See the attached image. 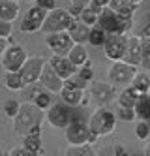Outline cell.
<instances>
[{
    "mask_svg": "<svg viewBox=\"0 0 150 156\" xmlns=\"http://www.w3.org/2000/svg\"><path fill=\"white\" fill-rule=\"evenodd\" d=\"M36 124H41V109L34 102L21 104L19 113L13 119V130H15V133L21 136V137H25Z\"/></svg>",
    "mask_w": 150,
    "mask_h": 156,
    "instance_id": "cell-1",
    "label": "cell"
},
{
    "mask_svg": "<svg viewBox=\"0 0 150 156\" xmlns=\"http://www.w3.org/2000/svg\"><path fill=\"white\" fill-rule=\"evenodd\" d=\"M98 27L107 34H128V30L131 28V17H120L107 6L98 15Z\"/></svg>",
    "mask_w": 150,
    "mask_h": 156,
    "instance_id": "cell-2",
    "label": "cell"
},
{
    "mask_svg": "<svg viewBox=\"0 0 150 156\" xmlns=\"http://www.w3.org/2000/svg\"><path fill=\"white\" fill-rule=\"evenodd\" d=\"M64 133H66V141L70 145H94L99 137L81 120H72L64 128Z\"/></svg>",
    "mask_w": 150,
    "mask_h": 156,
    "instance_id": "cell-3",
    "label": "cell"
},
{
    "mask_svg": "<svg viewBox=\"0 0 150 156\" xmlns=\"http://www.w3.org/2000/svg\"><path fill=\"white\" fill-rule=\"evenodd\" d=\"M72 15L68 9H62V8H54L51 9V12H47V15H45V21L41 25V32L43 36L47 34H54V32H62V30H68V27H70L72 23Z\"/></svg>",
    "mask_w": 150,
    "mask_h": 156,
    "instance_id": "cell-4",
    "label": "cell"
},
{
    "mask_svg": "<svg viewBox=\"0 0 150 156\" xmlns=\"http://www.w3.org/2000/svg\"><path fill=\"white\" fill-rule=\"evenodd\" d=\"M88 128L98 133V136H109V133L114 132L117 128V115L113 113V111L105 109V107H99L98 111H94V115L90 117V124Z\"/></svg>",
    "mask_w": 150,
    "mask_h": 156,
    "instance_id": "cell-5",
    "label": "cell"
},
{
    "mask_svg": "<svg viewBox=\"0 0 150 156\" xmlns=\"http://www.w3.org/2000/svg\"><path fill=\"white\" fill-rule=\"evenodd\" d=\"M28 53L26 49L21 45V43H11V45L6 47V51L0 57V62H2V68L6 72H19L23 68V64L26 62Z\"/></svg>",
    "mask_w": 150,
    "mask_h": 156,
    "instance_id": "cell-6",
    "label": "cell"
},
{
    "mask_svg": "<svg viewBox=\"0 0 150 156\" xmlns=\"http://www.w3.org/2000/svg\"><path fill=\"white\" fill-rule=\"evenodd\" d=\"M137 73V66H131L124 60H117L113 62V66L107 72V81L113 85H130L133 81V77Z\"/></svg>",
    "mask_w": 150,
    "mask_h": 156,
    "instance_id": "cell-7",
    "label": "cell"
},
{
    "mask_svg": "<svg viewBox=\"0 0 150 156\" xmlns=\"http://www.w3.org/2000/svg\"><path fill=\"white\" fill-rule=\"evenodd\" d=\"M45 43H47V47L53 51V55H58V57H66V55L70 53V49L73 47V40L68 34V30L47 34L45 36Z\"/></svg>",
    "mask_w": 150,
    "mask_h": 156,
    "instance_id": "cell-8",
    "label": "cell"
},
{
    "mask_svg": "<svg viewBox=\"0 0 150 156\" xmlns=\"http://www.w3.org/2000/svg\"><path fill=\"white\" fill-rule=\"evenodd\" d=\"M45 15H47V9H43L40 6H34V8H30L28 12L23 15L19 28L23 32H26V34L38 32L41 28V25H43V21H45Z\"/></svg>",
    "mask_w": 150,
    "mask_h": 156,
    "instance_id": "cell-9",
    "label": "cell"
},
{
    "mask_svg": "<svg viewBox=\"0 0 150 156\" xmlns=\"http://www.w3.org/2000/svg\"><path fill=\"white\" fill-rule=\"evenodd\" d=\"M126 38H128L126 34H107V40L103 43V53L109 60H122L126 51Z\"/></svg>",
    "mask_w": 150,
    "mask_h": 156,
    "instance_id": "cell-10",
    "label": "cell"
},
{
    "mask_svg": "<svg viewBox=\"0 0 150 156\" xmlns=\"http://www.w3.org/2000/svg\"><path fill=\"white\" fill-rule=\"evenodd\" d=\"M38 83L45 88V90H49L53 94H60V90L64 88V79H60L58 73L53 70V66L49 62L43 64V70H41V75H40Z\"/></svg>",
    "mask_w": 150,
    "mask_h": 156,
    "instance_id": "cell-11",
    "label": "cell"
},
{
    "mask_svg": "<svg viewBox=\"0 0 150 156\" xmlns=\"http://www.w3.org/2000/svg\"><path fill=\"white\" fill-rule=\"evenodd\" d=\"M43 64H45V60L41 57H28L26 58V62L23 64V68L19 70L23 81H25V87L32 85V83H38L41 70H43Z\"/></svg>",
    "mask_w": 150,
    "mask_h": 156,
    "instance_id": "cell-12",
    "label": "cell"
},
{
    "mask_svg": "<svg viewBox=\"0 0 150 156\" xmlns=\"http://www.w3.org/2000/svg\"><path fill=\"white\" fill-rule=\"evenodd\" d=\"M47 122L53 128H66L72 122V111L66 104H53L47 109Z\"/></svg>",
    "mask_w": 150,
    "mask_h": 156,
    "instance_id": "cell-13",
    "label": "cell"
},
{
    "mask_svg": "<svg viewBox=\"0 0 150 156\" xmlns=\"http://www.w3.org/2000/svg\"><path fill=\"white\" fill-rule=\"evenodd\" d=\"M141 58H143V40H141V36H128L126 38V51H124L122 60L139 68Z\"/></svg>",
    "mask_w": 150,
    "mask_h": 156,
    "instance_id": "cell-14",
    "label": "cell"
},
{
    "mask_svg": "<svg viewBox=\"0 0 150 156\" xmlns=\"http://www.w3.org/2000/svg\"><path fill=\"white\" fill-rule=\"evenodd\" d=\"M90 96L98 104H109L114 96V85L109 81H90Z\"/></svg>",
    "mask_w": 150,
    "mask_h": 156,
    "instance_id": "cell-15",
    "label": "cell"
},
{
    "mask_svg": "<svg viewBox=\"0 0 150 156\" xmlns=\"http://www.w3.org/2000/svg\"><path fill=\"white\" fill-rule=\"evenodd\" d=\"M23 147H25L32 156L34 154H43V143H41V124H36L25 137H23Z\"/></svg>",
    "mask_w": 150,
    "mask_h": 156,
    "instance_id": "cell-16",
    "label": "cell"
},
{
    "mask_svg": "<svg viewBox=\"0 0 150 156\" xmlns=\"http://www.w3.org/2000/svg\"><path fill=\"white\" fill-rule=\"evenodd\" d=\"M49 64L53 66V70L58 73L60 79H64V81L77 72V66H75L70 58H68V55H66V57H58V55H54V57L49 60Z\"/></svg>",
    "mask_w": 150,
    "mask_h": 156,
    "instance_id": "cell-17",
    "label": "cell"
},
{
    "mask_svg": "<svg viewBox=\"0 0 150 156\" xmlns=\"http://www.w3.org/2000/svg\"><path fill=\"white\" fill-rule=\"evenodd\" d=\"M68 34L72 36L73 43H86L88 41V34H90V27L85 25L79 17H73L70 27H68Z\"/></svg>",
    "mask_w": 150,
    "mask_h": 156,
    "instance_id": "cell-18",
    "label": "cell"
},
{
    "mask_svg": "<svg viewBox=\"0 0 150 156\" xmlns=\"http://www.w3.org/2000/svg\"><path fill=\"white\" fill-rule=\"evenodd\" d=\"M60 96H62V102L66 105H72V107L85 104V90L83 88H73V87L64 85V88L60 90Z\"/></svg>",
    "mask_w": 150,
    "mask_h": 156,
    "instance_id": "cell-19",
    "label": "cell"
},
{
    "mask_svg": "<svg viewBox=\"0 0 150 156\" xmlns=\"http://www.w3.org/2000/svg\"><path fill=\"white\" fill-rule=\"evenodd\" d=\"M139 90L133 87V85H126V88L118 94L117 102H118V107H135L137 104V98H139Z\"/></svg>",
    "mask_w": 150,
    "mask_h": 156,
    "instance_id": "cell-20",
    "label": "cell"
},
{
    "mask_svg": "<svg viewBox=\"0 0 150 156\" xmlns=\"http://www.w3.org/2000/svg\"><path fill=\"white\" fill-rule=\"evenodd\" d=\"M19 17V2L17 0H0V19L13 21Z\"/></svg>",
    "mask_w": 150,
    "mask_h": 156,
    "instance_id": "cell-21",
    "label": "cell"
},
{
    "mask_svg": "<svg viewBox=\"0 0 150 156\" xmlns=\"http://www.w3.org/2000/svg\"><path fill=\"white\" fill-rule=\"evenodd\" d=\"M68 58H70L77 68H81V66H85L86 62H90L85 43H73V47L70 49V53H68Z\"/></svg>",
    "mask_w": 150,
    "mask_h": 156,
    "instance_id": "cell-22",
    "label": "cell"
},
{
    "mask_svg": "<svg viewBox=\"0 0 150 156\" xmlns=\"http://www.w3.org/2000/svg\"><path fill=\"white\" fill-rule=\"evenodd\" d=\"M109 8L114 13H118L120 17H131L133 9H135V4L131 2V0H111Z\"/></svg>",
    "mask_w": 150,
    "mask_h": 156,
    "instance_id": "cell-23",
    "label": "cell"
},
{
    "mask_svg": "<svg viewBox=\"0 0 150 156\" xmlns=\"http://www.w3.org/2000/svg\"><path fill=\"white\" fill-rule=\"evenodd\" d=\"M135 113L141 120H150V92H143L137 98Z\"/></svg>",
    "mask_w": 150,
    "mask_h": 156,
    "instance_id": "cell-24",
    "label": "cell"
},
{
    "mask_svg": "<svg viewBox=\"0 0 150 156\" xmlns=\"http://www.w3.org/2000/svg\"><path fill=\"white\" fill-rule=\"evenodd\" d=\"M4 83H6V88H9V90H23L25 88V81H23L19 72H6Z\"/></svg>",
    "mask_w": 150,
    "mask_h": 156,
    "instance_id": "cell-25",
    "label": "cell"
},
{
    "mask_svg": "<svg viewBox=\"0 0 150 156\" xmlns=\"http://www.w3.org/2000/svg\"><path fill=\"white\" fill-rule=\"evenodd\" d=\"M105 40H107V32H105V30L99 28L98 25L90 27V34H88V41H90V45H94V47H103Z\"/></svg>",
    "mask_w": 150,
    "mask_h": 156,
    "instance_id": "cell-26",
    "label": "cell"
},
{
    "mask_svg": "<svg viewBox=\"0 0 150 156\" xmlns=\"http://www.w3.org/2000/svg\"><path fill=\"white\" fill-rule=\"evenodd\" d=\"M130 85H133L141 94L143 92H150V75L145 73V72H137L135 77H133V81Z\"/></svg>",
    "mask_w": 150,
    "mask_h": 156,
    "instance_id": "cell-27",
    "label": "cell"
},
{
    "mask_svg": "<svg viewBox=\"0 0 150 156\" xmlns=\"http://www.w3.org/2000/svg\"><path fill=\"white\" fill-rule=\"evenodd\" d=\"M98 12H96V9L94 8H90L88 4L83 8V12H81L79 13V19L81 21H83V23L85 25H88V27H94V25H98Z\"/></svg>",
    "mask_w": 150,
    "mask_h": 156,
    "instance_id": "cell-28",
    "label": "cell"
},
{
    "mask_svg": "<svg viewBox=\"0 0 150 156\" xmlns=\"http://www.w3.org/2000/svg\"><path fill=\"white\" fill-rule=\"evenodd\" d=\"M34 104H36L41 111H47L51 105H53V92H49V90H41L36 98L32 100Z\"/></svg>",
    "mask_w": 150,
    "mask_h": 156,
    "instance_id": "cell-29",
    "label": "cell"
},
{
    "mask_svg": "<svg viewBox=\"0 0 150 156\" xmlns=\"http://www.w3.org/2000/svg\"><path fill=\"white\" fill-rule=\"evenodd\" d=\"M66 154L68 156H94L90 145H70L66 149Z\"/></svg>",
    "mask_w": 150,
    "mask_h": 156,
    "instance_id": "cell-30",
    "label": "cell"
},
{
    "mask_svg": "<svg viewBox=\"0 0 150 156\" xmlns=\"http://www.w3.org/2000/svg\"><path fill=\"white\" fill-rule=\"evenodd\" d=\"M135 136L141 141H146L150 137V122L148 120H139L135 124Z\"/></svg>",
    "mask_w": 150,
    "mask_h": 156,
    "instance_id": "cell-31",
    "label": "cell"
},
{
    "mask_svg": "<svg viewBox=\"0 0 150 156\" xmlns=\"http://www.w3.org/2000/svg\"><path fill=\"white\" fill-rule=\"evenodd\" d=\"M64 85H68V87H73V88H83V90H85L86 87H90V83H88L86 79H83V77H81L77 72H75L72 77H68V79L64 81Z\"/></svg>",
    "mask_w": 150,
    "mask_h": 156,
    "instance_id": "cell-32",
    "label": "cell"
},
{
    "mask_svg": "<svg viewBox=\"0 0 150 156\" xmlns=\"http://www.w3.org/2000/svg\"><path fill=\"white\" fill-rule=\"evenodd\" d=\"M19 109H21V104L17 102V100H6V102H4V113L11 120L15 119V115L19 113Z\"/></svg>",
    "mask_w": 150,
    "mask_h": 156,
    "instance_id": "cell-33",
    "label": "cell"
},
{
    "mask_svg": "<svg viewBox=\"0 0 150 156\" xmlns=\"http://www.w3.org/2000/svg\"><path fill=\"white\" fill-rule=\"evenodd\" d=\"M143 40V58H141V68L146 72L150 70V38H141Z\"/></svg>",
    "mask_w": 150,
    "mask_h": 156,
    "instance_id": "cell-34",
    "label": "cell"
},
{
    "mask_svg": "<svg viewBox=\"0 0 150 156\" xmlns=\"http://www.w3.org/2000/svg\"><path fill=\"white\" fill-rule=\"evenodd\" d=\"M25 88H26V90H25V96H26V100H28V102H32V100L36 98V96H38L41 90H45V88H43L40 83H32V85H26Z\"/></svg>",
    "mask_w": 150,
    "mask_h": 156,
    "instance_id": "cell-35",
    "label": "cell"
},
{
    "mask_svg": "<svg viewBox=\"0 0 150 156\" xmlns=\"http://www.w3.org/2000/svg\"><path fill=\"white\" fill-rule=\"evenodd\" d=\"M118 117H120V120H124V122H131V120H135V117H137L135 107H120Z\"/></svg>",
    "mask_w": 150,
    "mask_h": 156,
    "instance_id": "cell-36",
    "label": "cell"
},
{
    "mask_svg": "<svg viewBox=\"0 0 150 156\" xmlns=\"http://www.w3.org/2000/svg\"><path fill=\"white\" fill-rule=\"evenodd\" d=\"M77 73H79L81 77H83V79H86L88 83H90L92 79H94V70L90 68V62H86L85 66H81V68H77Z\"/></svg>",
    "mask_w": 150,
    "mask_h": 156,
    "instance_id": "cell-37",
    "label": "cell"
},
{
    "mask_svg": "<svg viewBox=\"0 0 150 156\" xmlns=\"http://www.w3.org/2000/svg\"><path fill=\"white\" fill-rule=\"evenodd\" d=\"M11 30H13V25H11V21H4V19H0V38L9 40Z\"/></svg>",
    "mask_w": 150,
    "mask_h": 156,
    "instance_id": "cell-38",
    "label": "cell"
},
{
    "mask_svg": "<svg viewBox=\"0 0 150 156\" xmlns=\"http://www.w3.org/2000/svg\"><path fill=\"white\" fill-rule=\"evenodd\" d=\"M8 156H32L25 147H13L8 151Z\"/></svg>",
    "mask_w": 150,
    "mask_h": 156,
    "instance_id": "cell-39",
    "label": "cell"
},
{
    "mask_svg": "<svg viewBox=\"0 0 150 156\" xmlns=\"http://www.w3.org/2000/svg\"><path fill=\"white\" fill-rule=\"evenodd\" d=\"M36 6L47 9V12H51V9L56 8V2H54V0H36Z\"/></svg>",
    "mask_w": 150,
    "mask_h": 156,
    "instance_id": "cell-40",
    "label": "cell"
},
{
    "mask_svg": "<svg viewBox=\"0 0 150 156\" xmlns=\"http://www.w3.org/2000/svg\"><path fill=\"white\" fill-rule=\"evenodd\" d=\"M139 36H141V38H150V21H146V25L141 28Z\"/></svg>",
    "mask_w": 150,
    "mask_h": 156,
    "instance_id": "cell-41",
    "label": "cell"
},
{
    "mask_svg": "<svg viewBox=\"0 0 150 156\" xmlns=\"http://www.w3.org/2000/svg\"><path fill=\"white\" fill-rule=\"evenodd\" d=\"M109 2H111V0H90V4H94V6H98V8H107L109 6Z\"/></svg>",
    "mask_w": 150,
    "mask_h": 156,
    "instance_id": "cell-42",
    "label": "cell"
},
{
    "mask_svg": "<svg viewBox=\"0 0 150 156\" xmlns=\"http://www.w3.org/2000/svg\"><path fill=\"white\" fill-rule=\"evenodd\" d=\"M6 47H8V40L6 38H0V57H2V53L6 51Z\"/></svg>",
    "mask_w": 150,
    "mask_h": 156,
    "instance_id": "cell-43",
    "label": "cell"
},
{
    "mask_svg": "<svg viewBox=\"0 0 150 156\" xmlns=\"http://www.w3.org/2000/svg\"><path fill=\"white\" fill-rule=\"evenodd\" d=\"M114 154H117V156H122V154H126V149L124 147H120V145H114Z\"/></svg>",
    "mask_w": 150,
    "mask_h": 156,
    "instance_id": "cell-44",
    "label": "cell"
},
{
    "mask_svg": "<svg viewBox=\"0 0 150 156\" xmlns=\"http://www.w3.org/2000/svg\"><path fill=\"white\" fill-rule=\"evenodd\" d=\"M145 154L150 156V143H146V147H145Z\"/></svg>",
    "mask_w": 150,
    "mask_h": 156,
    "instance_id": "cell-45",
    "label": "cell"
},
{
    "mask_svg": "<svg viewBox=\"0 0 150 156\" xmlns=\"http://www.w3.org/2000/svg\"><path fill=\"white\" fill-rule=\"evenodd\" d=\"M131 2H133V4L137 6V4H141V2H143V0H131Z\"/></svg>",
    "mask_w": 150,
    "mask_h": 156,
    "instance_id": "cell-46",
    "label": "cell"
},
{
    "mask_svg": "<svg viewBox=\"0 0 150 156\" xmlns=\"http://www.w3.org/2000/svg\"><path fill=\"white\" fill-rule=\"evenodd\" d=\"M28 2H32V0H28ZM34 2H36V0H34Z\"/></svg>",
    "mask_w": 150,
    "mask_h": 156,
    "instance_id": "cell-47",
    "label": "cell"
},
{
    "mask_svg": "<svg viewBox=\"0 0 150 156\" xmlns=\"http://www.w3.org/2000/svg\"><path fill=\"white\" fill-rule=\"evenodd\" d=\"M0 156H2V151H0Z\"/></svg>",
    "mask_w": 150,
    "mask_h": 156,
    "instance_id": "cell-48",
    "label": "cell"
}]
</instances>
